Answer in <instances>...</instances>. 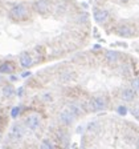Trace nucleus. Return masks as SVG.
Masks as SVG:
<instances>
[{
	"label": "nucleus",
	"instance_id": "26",
	"mask_svg": "<svg viewBox=\"0 0 139 149\" xmlns=\"http://www.w3.org/2000/svg\"><path fill=\"white\" fill-rule=\"evenodd\" d=\"M120 1H125V3H126V1H129V0H120Z\"/></svg>",
	"mask_w": 139,
	"mask_h": 149
},
{
	"label": "nucleus",
	"instance_id": "4",
	"mask_svg": "<svg viewBox=\"0 0 139 149\" xmlns=\"http://www.w3.org/2000/svg\"><path fill=\"white\" fill-rule=\"evenodd\" d=\"M23 136H24V128H23V125L15 124L12 127V129H11V139L13 141H19Z\"/></svg>",
	"mask_w": 139,
	"mask_h": 149
},
{
	"label": "nucleus",
	"instance_id": "14",
	"mask_svg": "<svg viewBox=\"0 0 139 149\" xmlns=\"http://www.w3.org/2000/svg\"><path fill=\"white\" fill-rule=\"evenodd\" d=\"M3 93H4V96H12L13 93H15V89H13L12 85H7V87H4L3 89Z\"/></svg>",
	"mask_w": 139,
	"mask_h": 149
},
{
	"label": "nucleus",
	"instance_id": "19",
	"mask_svg": "<svg viewBox=\"0 0 139 149\" xmlns=\"http://www.w3.org/2000/svg\"><path fill=\"white\" fill-rule=\"evenodd\" d=\"M96 129H97V123H90L89 127H87V130L93 132V130H96Z\"/></svg>",
	"mask_w": 139,
	"mask_h": 149
},
{
	"label": "nucleus",
	"instance_id": "12",
	"mask_svg": "<svg viewBox=\"0 0 139 149\" xmlns=\"http://www.w3.org/2000/svg\"><path fill=\"white\" fill-rule=\"evenodd\" d=\"M120 97L125 100V101H133L134 97H135V91L129 88V89H123L120 93Z\"/></svg>",
	"mask_w": 139,
	"mask_h": 149
},
{
	"label": "nucleus",
	"instance_id": "24",
	"mask_svg": "<svg viewBox=\"0 0 139 149\" xmlns=\"http://www.w3.org/2000/svg\"><path fill=\"white\" fill-rule=\"evenodd\" d=\"M11 80L15 81V80H17V77H15V76H11Z\"/></svg>",
	"mask_w": 139,
	"mask_h": 149
},
{
	"label": "nucleus",
	"instance_id": "17",
	"mask_svg": "<svg viewBox=\"0 0 139 149\" xmlns=\"http://www.w3.org/2000/svg\"><path fill=\"white\" fill-rule=\"evenodd\" d=\"M60 80L62 81V83H68V81H70L72 80V73H64L60 77Z\"/></svg>",
	"mask_w": 139,
	"mask_h": 149
},
{
	"label": "nucleus",
	"instance_id": "2",
	"mask_svg": "<svg viewBox=\"0 0 139 149\" xmlns=\"http://www.w3.org/2000/svg\"><path fill=\"white\" fill-rule=\"evenodd\" d=\"M89 109L93 112H98V111H102V109L106 107V102H105V99L101 96H97V97H93V99L89 100Z\"/></svg>",
	"mask_w": 139,
	"mask_h": 149
},
{
	"label": "nucleus",
	"instance_id": "1",
	"mask_svg": "<svg viewBox=\"0 0 139 149\" xmlns=\"http://www.w3.org/2000/svg\"><path fill=\"white\" fill-rule=\"evenodd\" d=\"M9 17L13 20H25L29 17V11L24 4H17L9 9Z\"/></svg>",
	"mask_w": 139,
	"mask_h": 149
},
{
	"label": "nucleus",
	"instance_id": "20",
	"mask_svg": "<svg viewBox=\"0 0 139 149\" xmlns=\"http://www.w3.org/2000/svg\"><path fill=\"white\" fill-rule=\"evenodd\" d=\"M126 112H127V109L125 108V107H119V108H118V113H119V115H126Z\"/></svg>",
	"mask_w": 139,
	"mask_h": 149
},
{
	"label": "nucleus",
	"instance_id": "18",
	"mask_svg": "<svg viewBox=\"0 0 139 149\" xmlns=\"http://www.w3.org/2000/svg\"><path fill=\"white\" fill-rule=\"evenodd\" d=\"M19 113H20V108H19V107H15V108L12 109V112H11V116H12L13 118H16L19 116Z\"/></svg>",
	"mask_w": 139,
	"mask_h": 149
},
{
	"label": "nucleus",
	"instance_id": "7",
	"mask_svg": "<svg viewBox=\"0 0 139 149\" xmlns=\"http://www.w3.org/2000/svg\"><path fill=\"white\" fill-rule=\"evenodd\" d=\"M73 120H74L73 115H72V113L68 111V109H64V111L60 113V121H61L62 124L70 125L72 123H73Z\"/></svg>",
	"mask_w": 139,
	"mask_h": 149
},
{
	"label": "nucleus",
	"instance_id": "21",
	"mask_svg": "<svg viewBox=\"0 0 139 149\" xmlns=\"http://www.w3.org/2000/svg\"><path fill=\"white\" fill-rule=\"evenodd\" d=\"M44 99H45L46 101H50V100H52V96H50V95H44Z\"/></svg>",
	"mask_w": 139,
	"mask_h": 149
},
{
	"label": "nucleus",
	"instance_id": "23",
	"mask_svg": "<svg viewBox=\"0 0 139 149\" xmlns=\"http://www.w3.org/2000/svg\"><path fill=\"white\" fill-rule=\"evenodd\" d=\"M29 74H31V72H24V73H23L21 76H23V77H28Z\"/></svg>",
	"mask_w": 139,
	"mask_h": 149
},
{
	"label": "nucleus",
	"instance_id": "8",
	"mask_svg": "<svg viewBox=\"0 0 139 149\" xmlns=\"http://www.w3.org/2000/svg\"><path fill=\"white\" fill-rule=\"evenodd\" d=\"M117 33L122 37H130V36H133V29H131L130 25L122 24L117 28Z\"/></svg>",
	"mask_w": 139,
	"mask_h": 149
},
{
	"label": "nucleus",
	"instance_id": "6",
	"mask_svg": "<svg viewBox=\"0 0 139 149\" xmlns=\"http://www.w3.org/2000/svg\"><path fill=\"white\" fill-rule=\"evenodd\" d=\"M107 17H109V13L105 9H96V11H94V20H96L97 23H99V24L105 23L106 20H107Z\"/></svg>",
	"mask_w": 139,
	"mask_h": 149
},
{
	"label": "nucleus",
	"instance_id": "22",
	"mask_svg": "<svg viewBox=\"0 0 139 149\" xmlns=\"http://www.w3.org/2000/svg\"><path fill=\"white\" fill-rule=\"evenodd\" d=\"M23 92H24V89H23V88H19V89H17V95H19V96H23Z\"/></svg>",
	"mask_w": 139,
	"mask_h": 149
},
{
	"label": "nucleus",
	"instance_id": "3",
	"mask_svg": "<svg viewBox=\"0 0 139 149\" xmlns=\"http://www.w3.org/2000/svg\"><path fill=\"white\" fill-rule=\"evenodd\" d=\"M33 8L39 13H46L50 9V1L49 0H36L33 3Z\"/></svg>",
	"mask_w": 139,
	"mask_h": 149
},
{
	"label": "nucleus",
	"instance_id": "13",
	"mask_svg": "<svg viewBox=\"0 0 139 149\" xmlns=\"http://www.w3.org/2000/svg\"><path fill=\"white\" fill-rule=\"evenodd\" d=\"M13 72V65L9 61H4L0 64V73H12Z\"/></svg>",
	"mask_w": 139,
	"mask_h": 149
},
{
	"label": "nucleus",
	"instance_id": "10",
	"mask_svg": "<svg viewBox=\"0 0 139 149\" xmlns=\"http://www.w3.org/2000/svg\"><path fill=\"white\" fill-rule=\"evenodd\" d=\"M32 57L29 56V53H27V52H24V53H21V56H20V65L21 67H24V68H29L32 65Z\"/></svg>",
	"mask_w": 139,
	"mask_h": 149
},
{
	"label": "nucleus",
	"instance_id": "9",
	"mask_svg": "<svg viewBox=\"0 0 139 149\" xmlns=\"http://www.w3.org/2000/svg\"><path fill=\"white\" fill-rule=\"evenodd\" d=\"M66 109L73 115V117H78V116L82 113V107L78 105V104H76V102H70Z\"/></svg>",
	"mask_w": 139,
	"mask_h": 149
},
{
	"label": "nucleus",
	"instance_id": "15",
	"mask_svg": "<svg viewBox=\"0 0 139 149\" xmlns=\"http://www.w3.org/2000/svg\"><path fill=\"white\" fill-rule=\"evenodd\" d=\"M40 149H53V146H52V144H50L49 140H44L43 143H41Z\"/></svg>",
	"mask_w": 139,
	"mask_h": 149
},
{
	"label": "nucleus",
	"instance_id": "16",
	"mask_svg": "<svg viewBox=\"0 0 139 149\" xmlns=\"http://www.w3.org/2000/svg\"><path fill=\"white\" fill-rule=\"evenodd\" d=\"M131 89H134L135 92L139 91V77H135L133 81H131Z\"/></svg>",
	"mask_w": 139,
	"mask_h": 149
},
{
	"label": "nucleus",
	"instance_id": "27",
	"mask_svg": "<svg viewBox=\"0 0 139 149\" xmlns=\"http://www.w3.org/2000/svg\"><path fill=\"white\" fill-rule=\"evenodd\" d=\"M0 80H1V77H0Z\"/></svg>",
	"mask_w": 139,
	"mask_h": 149
},
{
	"label": "nucleus",
	"instance_id": "5",
	"mask_svg": "<svg viewBox=\"0 0 139 149\" xmlns=\"http://www.w3.org/2000/svg\"><path fill=\"white\" fill-rule=\"evenodd\" d=\"M25 124H27V127L29 128L31 130L37 129V128H39V125H40V117H39L37 115H31L29 117L27 118Z\"/></svg>",
	"mask_w": 139,
	"mask_h": 149
},
{
	"label": "nucleus",
	"instance_id": "11",
	"mask_svg": "<svg viewBox=\"0 0 139 149\" xmlns=\"http://www.w3.org/2000/svg\"><path fill=\"white\" fill-rule=\"evenodd\" d=\"M105 59L109 64H113V63L118 61V59H119V53H118L117 51H107V52L105 53Z\"/></svg>",
	"mask_w": 139,
	"mask_h": 149
},
{
	"label": "nucleus",
	"instance_id": "25",
	"mask_svg": "<svg viewBox=\"0 0 139 149\" xmlns=\"http://www.w3.org/2000/svg\"><path fill=\"white\" fill-rule=\"evenodd\" d=\"M136 148L139 149V137H138V140H136Z\"/></svg>",
	"mask_w": 139,
	"mask_h": 149
}]
</instances>
